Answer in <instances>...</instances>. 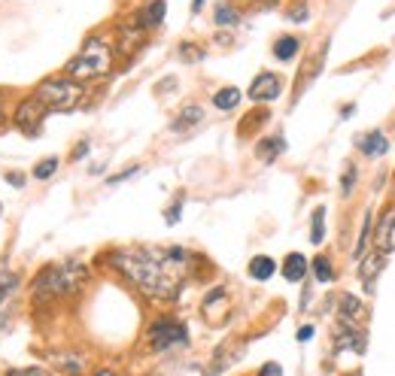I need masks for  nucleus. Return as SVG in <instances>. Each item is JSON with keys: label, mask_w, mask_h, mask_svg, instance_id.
<instances>
[{"label": "nucleus", "mask_w": 395, "mask_h": 376, "mask_svg": "<svg viewBox=\"0 0 395 376\" xmlns=\"http://www.w3.org/2000/svg\"><path fill=\"white\" fill-rule=\"evenodd\" d=\"M149 343L155 352H167L171 346H186L189 343V334L180 321L173 319H158L155 325L149 328Z\"/></svg>", "instance_id": "39448f33"}, {"label": "nucleus", "mask_w": 395, "mask_h": 376, "mask_svg": "<svg viewBox=\"0 0 395 376\" xmlns=\"http://www.w3.org/2000/svg\"><path fill=\"white\" fill-rule=\"evenodd\" d=\"M386 137L380 134V130H371V134H365V137H359V149L365 152V155H383L386 152Z\"/></svg>", "instance_id": "ddd939ff"}, {"label": "nucleus", "mask_w": 395, "mask_h": 376, "mask_svg": "<svg viewBox=\"0 0 395 376\" xmlns=\"http://www.w3.org/2000/svg\"><path fill=\"white\" fill-rule=\"evenodd\" d=\"M180 52H182V58H189V61H198V58H201V55H204V52H201V49H192V46H182V49H180Z\"/></svg>", "instance_id": "7c9ffc66"}, {"label": "nucleus", "mask_w": 395, "mask_h": 376, "mask_svg": "<svg viewBox=\"0 0 395 376\" xmlns=\"http://www.w3.org/2000/svg\"><path fill=\"white\" fill-rule=\"evenodd\" d=\"M164 19V0H155V3L146 6V12H143V25L152 28V25H162Z\"/></svg>", "instance_id": "412c9836"}, {"label": "nucleus", "mask_w": 395, "mask_h": 376, "mask_svg": "<svg viewBox=\"0 0 395 376\" xmlns=\"http://www.w3.org/2000/svg\"><path fill=\"white\" fill-rule=\"evenodd\" d=\"M86 279V270H82L76 261H67V264H49L37 273L34 279V297L37 301H49V297L67 295V291H76L79 282Z\"/></svg>", "instance_id": "f03ea898"}, {"label": "nucleus", "mask_w": 395, "mask_h": 376, "mask_svg": "<svg viewBox=\"0 0 395 376\" xmlns=\"http://www.w3.org/2000/svg\"><path fill=\"white\" fill-rule=\"evenodd\" d=\"M86 152H88V143H79V146H76V149H73V158H82V155H86Z\"/></svg>", "instance_id": "f704fd0d"}, {"label": "nucleus", "mask_w": 395, "mask_h": 376, "mask_svg": "<svg viewBox=\"0 0 395 376\" xmlns=\"http://www.w3.org/2000/svg\"><path fill=\"white\" fill-rule=\"evenodd\" d=\"M273 270H277V264H273L268 255H258V258L249 261V276H253V279H258V282L271 279Z\"/></svg>", "instance_id": "4468645a"}, {"label": "nucleus", "mask_w": 395, "mask_h": 376, "mask_svg": "<svg viewBox=\"0 0 395 376\" xmlns=\"http://www.w3.org/2000/svg\"><path fill=\"white\" fill-rule=\"evenodd\" d=\"M0 216H3V210H0Z\"/></svg>", "instance_id": "ea45409f"}, {"label": "nucleus", "mask_w": 395, "mask_h": 376, "mask_svg": "<svg viewBox=\"0 0 395 376\" xmlns=\"http://www.w3.org/2000/svg\"><path fill=\"white\" fill-rule=\"evenodd\" d=\"M314 273H316V279L319 282H331V264H329V258H314Z\"/></svg>", "instance_id": "b1692460"}, {"label": "nucleus", "mask_w": 395, "mask_h": 376, "mask_svg": "<svg viewBox=\"0 0 395 376\" xmlns=\"http://www.w3.org/2000/svg\"><path fill=\"white\" fill-rule=\"evenodd\" d=\"M353 182H356V167H349V170L344 173V195L353 191Z\"/></svg>", "instance_id": "c756f323"}, {"label": "nucleus", "mask_w": 395, "mask_h": 376, "mask_svg": "<svg viewBox=\"0 0 395 376\" xmlns=\"http://www.w3.org/2000/svg\"><path fill=\"white\" fill-rule=\"evenodd\" d=\"M134 173H137V167H128V170H122V173H116V176H110L106 182H110V186H116V182H122V179H131Z\"/></svg>", "instance_id": "cd10ccee"}, {"label": "nucleus", "mask_w": 395, "mask_h": 376, "mask_svg": "<svg viewBox=\"0 0 395 376\" xmlns=\"http://www.w3.org/2000/svg\"><path fill=\"white\" fill-rule=\"evenodd\" d=\"M6 376H52V373L43 370V367H12V370H6Z\"/></svg>", "instance_id": "bb28decb"}, {"label": "nucleus", "mask_w": 395, "mask_h": 376, "mask_svg": "<svg viewBox=\"0 0 395 376\" xmlns=\"http://www.w3.org/2000/svg\"><path fill=\"white\" fill-rule=\"evenodd\" d=\"M292 19H295V21H304V19H307V15H304V6H301V10H295V12H292Z\"/></svg>", "instance_id": "c9c22d12"}, {"label": "nucleus", "mask_w": 395, "mask_h": 376, "mask_svg": "<svg viewBox=\"0 0 395 376\" xmlns=\"http://www.w3.org/2000/svg\"><path fill=\"white\" fill-rule=\"evenodd\" d=\"M280 88H283L280 76L258 73L253 79V88H249V97H253V101H273V97H280Z\"/></svg>", "instance_id": "0eeeda50"}, {"label": "nucleus", "mask_w": 395, "mask_h": 376, "mask_svg": "<svg viewBox=\"0 0 395 376\" xmlns=\"http://www.w3.org/2000/svg\"><path fill=\"white\" fill-rule=\"evenodd\" d=\"M310 337H314V325H304L301 331H298V340L304 343V340H310Z\"/></svg>", "instance_id": "72a5a7b5"}, {"label": "nucleus", "mask_w": 395, "mask_h": 376, "mask_svg": "<svg viewBox=\"0 0 395 376\" xmlns=\"http://www.w3.org/2000/svg\"><path fill=\"white\" fill-rule=\"evenodd\" d=\"M216 25H238V12H234L231 10V6H228V3H219L216 6Z\"/></svg>", "instance_id": "5701e85b"}, {"label": "nucleus", "mask_w": 395, "mask_h": 376, "mask_svg": "<svg viewBox=\"0 0 395 376\" xmlns=\"http://www.w3.org/2000/svg\"><path fill=\"white\" fill-rule=\"evenodd\" d=\"M201 119H204V110H201V106H186V110H182V116L173 121V130H186V128L198 125Z\"/></svg>", "instance_id": "f3484780"}, {"label": "nucleus", "mask_w": 395, "mask_h": 376, "mask_svg": "<svg viewBox=\"0 0 395 376\" xmlns=\"http://www.w3.org/2000/svg\"><path fill=\"white\" fill-rule=\"evenodd\" d=\"M177 219H180V204H173L171 212H167V225H177Z\"/></svg>", "instance_id": "473e14b6"}, {"label": "nucleus", "mask_w": 395, "mask_h": 376, "mask_svg": "<svg viewBox=\"0 0 395 376\" xmlns=\"http://www.w3.org/2000/svg\"><path fill=\"white\" fill-rule=\"evenodd\" d=\"M334 349H338V352H344V349L362 352V349H365V340H362L359 328H340L338 340H334Z\"/></svg>", "instance_id": "9b49d317"}, {"label": "nucleus", "mask_w": 395, "mask_h": 376, "mask_svg": "<svg viewBox=\"0 0 395 376\" xmlns=\"http://www.w3.org/2000/svg\"><path fill=\"white\" fill-rule=\"evenodd\" d=\"M55 170H58V158H43L40 164L34 167V179H49Z\"/></svg>", "instance_id": "4be33fe9"}, {"label": "nucleus", "mask_w": 395, "mask_h": 376, "mask_svg": "<svg viewBox=\"0 0 395 376\" xmlns=\"http://www.w3.org/2000/svg\"><path fill=\"white\" fill-rule=\"evenodd\" d=\"M322 219H325V210H316V212H314V234H310V240H314V243H322V237H325Z\"/></svg>", "instance_id": "a878e982"}, {"label": "nucleus", "mask_w": 395, "mask_h": 376, "mask_svg": "<svg viewBox=\"0 0 395 376\" xmlns=\"http://www.w3.org/2000/svg\"><path fill=\"white\" fill-rule=\"evenodd\" d=\"M6 182H12V186L15 188H21V186H25V173H19V170H6Z\"/></svg>", "instance_id": "c85d7f7f"}, {"label": "nucleus", "mask_w": 395, "mask_h": 376, "mask_svg": "<svg viewBox=\"0 0 395 376\" xmlns=\"http://www.w3.org/2000/svg\"><path fill=\"white\" fill-rule=\"evenodd\" d=\"M258 376H283V370H280V364H264Z\"/></svg>", "instance_id": "2f4dec72"}, {"label": "nucleus", "mask_w": 395, "mask_h": 376, "mask_svg": "<svg viewBox=\"0 0 395 376\" xmlns=\"http://www.w3.org/2000/svg\"><path fill=\"white\" fill-rule=\"evenodd\" d=\"M113 264L119 267L137 288H143L152 297H177L182 276L189 267V252L180 246L171 249H128L116 252Z\"/></svg>", "instance_id": "f257e3e1"}, {"label": "nucleus", "mask_w": 395, "mask_h": 376, "mask_svg": "<svg viewBox=\"0 0 395 376\" xmlns=\"http://www.w3.org/2000/svg\"><path fill=\"white\" fill-rule=\"evenodd\" d=\"M15 288H19V276H15V273H0V310H3V304L6 301H10V295H12V291Z\"/></svg>", "instance_id": "aec40b11"}, {"label": "nucleus", "mask_w": 395, "mask_h": 376, "mask_svg": "<svg viewBox=\"0 0 395 376\" xmlns=\"http://www.w3.org/2000/svg\"><path fill=\"white\" fill-rule=\"evenodd\" d=\"M0 121H3V95H0Z\"/></svg>", "instance_id": "4c0bfd02"}, {"label": "nucleus", "mask_w": 395, "mask_h": 376, "mask_svg": "<svg viewBox=\"0 0 395 376\" xmlns=\"http://www.w3.org/2000/svg\"><path fill=\"white\" fill-rule=\"evenodd\" d=\"M295 52H298V40H295V37H280L277 46H273V55L280 61H292Z\"/></svg>", "instance_id": "a211bd4d"}, {"label": "nucleus", "mask_w": 395, "mask_h": 376, "mask_svg": "<svg viewBox=\"0 0 395 376\" xmlns=\"http://www.w3.org/2000/svg\"><path fill=\"white\" fill-rule=\"evenodd\" d=\"M304 273H307V258L298 255V252H292V255H286L283 261V276L289 282H301Z\"/></svg>", "instance_id": "9d476101"}, {"label": "nucleus", "mask_w": 395, "mask_h": 376, "mask_svg": "<svg viewBox=\"0 0 395 376\" xmlns=\"http://www.w3.org/2000/svg\"><path fill=\"white\" fill-rule=\"evenodd\" d=\"M43 116H46V106L37 101V97H28V101H21L19 110H15V128L34 137L37 130H40Z\"/></svg>", "instance_id": "423d86ee"}, {"label": "nucleus", "mask_w": 395, "mask_h": 376, "mask_svg": "<svg viewBox=\"0 0 395 376\" xmlns=\"http://www.w3.org/2000/svg\"><path fill=\"white\" fill-rule=\"evenodd\" d=\"M383 267V258L380 255H368V258H362L359 261V273H362V279H365V288H374V276H377V270Z\"/></svg>", "instance_id": "2eb2a0df"}, {"label": "nucleus", "mask_w": 395, "mask_h": 376, "mask_svg": "<svg viewBox=\"0 0 395 376\" xmlns=\"http://www.w3.org/2000/svg\"><path fill=\"white\" fill-rule=\"evenodd\" d=\"M283 149H286V143L280 140V137H271V140L258 143V158H262V161H273Z\"/></svg>", "instance_id": "6ab92c4d"}, {"label": "nucleus", "mask_w": 395, "mask_h": 376, "mask_svg": "<svg viewBox=\"0 0 395 376\" xmlns=\"http://www.w3.org/2000/svg\"><path fill=\"white\" fill-rule=\"evenodd\" d=\"M392 231H395V206L383 212V219H380V228H377V246L383 252L392 249Z\"/></svg>", "instance_id": "1a4fd4ad"}, {"label": "nucleus", "mask_w": 395, "mask_h": 376, "mask_svg": "<svg viewBox=\"0 0 395 376\" xmlns=\"http://www.w3.org/2000/svg\"><path fill=\"white\" fill-rule=\"evenodd\" d=\"M110 64H113V52L101 37H91L82 46V52L76 55L70 64H67V76L73 82H86V79H97V76L110 73Z\"/></svg>", "instance_id": "7ed1b4c3"}, {"label": "nucleus", "mask_w": 395, "mask_h": 376, "mask_svg": "<svg viewBox=\"0 0 395 376\" xmlns=\"http://www.w3.org/2000/svg\"><path fill=\"white\" fill-rule=\"evenodd\" d=\"M238 103H240L238 88H222V91H216V97H213V106H216V110H234Z\"/></svg>", "instance_id": "dca6fc26"}, {"label": "nucleus", "mask_w": 395, "mask_h": 376, "mask_svg": "<svg viewBox=\"0 0 395 376\" xmlns=\"http://www.w3.org/2000/svg\"><path fill=\"white\" fill-rule=\"evenodd\" d=\"M204 319H207L210 325H222V321L228 319V295H225V288H216L207 301H204Z\"/></svg>", "instance_id": "6e6552de"}, {"label": "nucleus", "mask_w": 395, "mask_h": 376, "mask_svg": "<svg viewBox=\"0 0 395 376\" xmlns=\"http://www.w3.org/2000/svg\"><path fill=\"white\" fill-rule=\"evenodd\" d=\"M340 304H344V306H340V321H344V328H356V321H359V316L365 313L362 304L356 301L353 295H344V297H340Z\"/></svg>", "instance_id": "f8f14e48"}, {"label": "nucleus", "mask_w": 395, "mask_h": 376, "mask_svg": "<svg viewBox=\"0 0 395 376\" xmlns=\"http://www.w3.org/2000/svg\"><path fill=\"white\" fill-rule=\"evenodd\" d=\"M201 6H204V0H195V3H192V12H201Z\"/></svg>", "instance_id": "e433bc0d"}, {"label": "nucleus", "mask_w": 395, "mask_h": 376, "mask_svg": "<svg viewBox=\"0 0 395 376\" xmlns=\"http://www.w3.org/2000/svg\"><path fill=\"white\" fill-rule=\"evenodd\" d=\"M34 97L46 106V110L64 112V110H73V106L79 103L82 88H79V82L70 79V76H67V79H46V82H40V88H37Z\"/></svg>", "instance_id": "20e7f679"}, {"label": "nucleus", "mask_w": 395, "mask_h": 376, "mask_svg": "<svg viewBox=\"0 0 395 376\" xmlns=\"http://www.w3.org/2000/svg\"><path fill=\"white\" fill-rule=\"evenodd\" d=\"M97 376H116V373H97Z\"/></svg>", "instance_id": "58836bf2"}, {"label": "nucleus", "mask_w": 395, "mask_h": 376, "mask_svg": "<svg viewBox=\"0 0 395 376\" xmlns=\"http://www.w3.org/2000/svg\"><path fill=\"white\" fill-rule=\"evenodd\" d=\"M368 231H371V212H365L362 237H359V246H356V261H362V258H365V246H368Z\"/></svg>", "instance_id": "393cba45"}]
</instances>
